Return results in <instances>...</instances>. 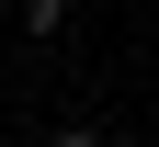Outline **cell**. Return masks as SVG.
<instances>
[{
    "instance_id": "cell-1",
    "label": "cell",
    "mask_w": 159,
    "mask_h": 147,
    "mask_svg": "<svg viewBox=\"0 0 159 147\" xmlns=\"http://www.w3.org/2000/svg\"><path fill=\"white\" fill-rule=\"evenodd\" d=\"M23 34L46 45V34H68V0H23Z\"/></svg>"
},
{
    "instance_id": "cell-2",
    "label": "cell",
    "mask_w": 159,
    "mask_h": 147,
    "mask_svg": "<svg viewBox=\"0 0 159 147\" xmlns=\"http://www.w3.org/2000/svg\"><path fill=\"white\" fill-rule=\"evenodd\" d=\"M148 136H159V91H148Z\"/></svg>"
}]
</instances>
